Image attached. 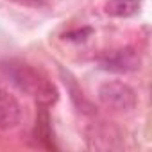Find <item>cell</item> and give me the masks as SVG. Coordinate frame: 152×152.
Masks as SVG:
<instances>
[{
	"label": "cell",
	"instance_id": "1",
	"mask_svg": "<svg viewBox=\"0 0 152 152\" xmlns=\"http://www.w3.org/2000/svg\"><path fill=\"white\" fill-rule=\"evenodd\" d=\"M0 72L16 90L34 99L41 107H50L57 102V88L32 64L22 59H7L0 63Z\"/></svg>",
	"mask_w": 152,
	"mask_h": 152
},
{
	"label": "cell",
	"instance_id": "3",
	"mask_svg": "<svg viewBox=\"0 0 152 152\" xmlns=\"http://www.w3.org/2000/svg\"><path fill=\"white\" fill-rule=\"evenodd\" d=\"M100 66L106 72L127 73L141 66V57L134 48H120V50H113L106 54L104 57H100Z\"/></svg>",
	"mask_w": 152,
	"mask_h": 152
},
{
	"label": "cell",
	"instance_id": "4",
	"mask_svg": "<svg viewBox=\"0 0 152 152\" xmlns=\"http://www.w3.org/2000/svg\"><path fill=\"white\" fill-rule=\"evenodd\" d=\"M22 116H23L22 106L16 100V97L7 90L0 88V129L9 131L18 127L22 122Z\"/></svg>",
	"mask_w": 152,
	"mask_h": 152
},
{
	"label": "cell",
	"instance_id": "5",
	"mask_svg": "<svg viewBox=\"0 0 152 152\" xmlns=\"http://www.w3.org/2000/svg\"><path fill=\"white\" fill-rule=\"evenodd\" d=\"M140 9V0H109L104 11L115 18H129L136 15Z\"/></svg>",
	"mask_w": 152,
	"mask_h": 152
},
{
	"label": "cell",
	"instance_id": "2",
	"mask_svg": "<svg viewBox=\"0 0 152 152\" xmlns=\"http://www.w3.org/2000/svg\"><path fill=\"white\" fill-rule=\"evenodd\" d=\"M99 100L115 113H131L138 106L136 91L122 81H107L99 88Z\"/></svg>",
	"mask_w": 152,
	"mask_h": 152
},
{
	"label": "cell",
	"instance_id": "6",
	"mask_svg": "<svg viewBox=\"0 0 152 152\" xmlns=\"http://www.w3.org/2000/svg\"><path fill=\"white\" fill-rule=\"evenodd\" d=\"M13 2H18L22 6H31V7H39V6H45L47 0H13Z\"/></svg>",
	"mask_w": 152,
	"mask_h": 152
}]
</instances>
